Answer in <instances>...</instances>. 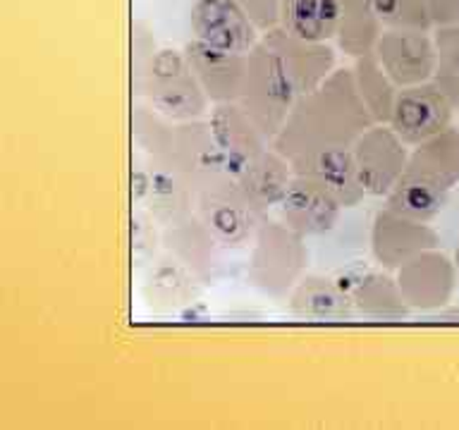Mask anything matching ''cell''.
<instances>
[{
    "label": "cell",
    "instance_id": "7",
    "mask_svg": "<svg viewBox=\"0 0 459 430\" xmlns=\"http://www.w3.org/2000/svg\"><path fill=\"white\" fill-rule=\"evenodd\" d=\"M368 246L376 265L394 272L423 251L440 246V236L430 228V222L416 220L411 215L383 206L371 218Z\"/></svg>",
    "mask_w": 459,
    "mask_h": 430
},
{
    "label": "cell",
    "instance_id": "4",
    "mask_svg": "<svg viewBox=\"0 0 459 430\" xmlns=\"http://www.w3.org/2000/svg\"><path fill=\"white\" fill-rule=\"evenodd\" d=\"M136 96L178 125L206 120L213 108L182 48L158 50Z\"/></svg>",
    "mask_w": 459,
    "mask_h": 430
},
{
    "label": "cell",
    "instance_id": "13",
    "mask_svg": "<svg viewBox=\"0 0 459 430\" xmlns=\"http://www.w3.org/2000/svg\"><path fill=\"white\" fill-rule=\"evenodd\" d=\"M373 53L400 89L430 82L436 74L433 31L385 29Z\"/></svg>",
    "mask_w": 459,
    "mask_h": 430
},
{
    "label": "cell",
    "instance_id": "5",
    "mask_svg": "<svg viewBox=\"0 0 459 430\" xmlns=\"http://www.w3.org/2000/svg\"><path fill=\"white\" fill-rule=\"evenodd\" d=\"M297 100H299V93L294 89L292 79L287 77L275 50L261 39L256 48L249 50L247 77H244L242 93L237 103L273 142L292 113Z\"/></svg>",
    "mask_w": 459,
    "mask_h": 430
},
{
    "label": "cell",
    "instance_id": "9",
    "mask_svg": "<svg viewBox=\"0 0 459 430\" xmlns=\"http://www.w3.org/2000/svg\"><path fill=\"white\" fill-rule=\"evenodd\" d=\"M409 146L390 125H371L351 146L359 182L366 196L385 199L407 168Z\"/></svg>",
    "mask_w": 459,
    "mask_h": 430
},
{
    "label": "cell",
    "instance_id": "33",
    "mask_svg": "<svg viewBox=\"0 0 459 430\" xmlns=\"http://www.w3.org/2000/svg\"><path fill=\"white\" fill-rule=\"evenodd\" d=\"M455 263H457V271H459V246H457V251H455Z\"/></svg>",
    "mask_w": 459,
    "mask_h": 430
},
{
    "label": "cell",
    "instance_id": "15",
    "mask_svg": "<svg viewBox=\"0 0 459 430\" xmlns=\"http://www.w3.org/2000/svg\"><path fill=\"white\" fill-rule=\"evenodd\" d=\"M264 41L275 50L299 99L318 89L337 70L335 50L330 43L304 41V39L287 34L285 29L280 27L265 31Z\"/></svg>",
    "mask_w": 459,
    "mask_h": 430
},
{
    "label": "cell",
    "instance_id": "1",
    "mask_svg": "<svg viewBox=\"0 0 459 430\" xmlns=\"http://www.w3.org/2000/svg\"><path fill=\"white\" fill-rule=\"evenodd\" d=\"M371 125L376 122L359 96L351 67H337L318 89L294 103L271 143L297 168L318 153L351 149Z\"/></svg>",
    "mask_w": 459,
    "mask_h": 430
},
{
    "label": "cell",
    "instance_id": "28",
    "mask_svg": "<svg viewBox=\"0 0 459 430\" xmlns=\"http://www.w3.org/2000/svg\"><path fill=\"white\" fill-rule=\"evenodd\" d=\"M433 41H436V74H433V82L459 108V22L433 29Z\"/></svg>",
    "mask_w": 459,
    "mask_h": 430
},
{
    "label": "cell",
    "instance_id": "22",
    "mask_svg": "<svg viewBox=\"0 0 459 430\" xmlns=\"http://www.w3.org/2000/svg\"><path fill=\"white\" fill-rule=\"evenodd\" d=\"M201 287L204 285L199 280L168 254V258H160V261H156V265H151L149 278L143 285V297H146V304L151 308L175 311V308H182L186 304H194Z\"/></svg>",
    "mask_w": 459,
    "mask_h": 430
},
{
    "label": "cell",
    "instance_id": "14",
    "mask_svg": "<svg viewBox=\"0 0 459 430\" xmlns=\"http://www.w3.org/2000/svg\"><path fill=\"white\" fill-rule=\"evenodd\" d=\"M206 122L230 175H237L271 146V139L256 127V122L244 113L239 103H218L211 108Z\"/></svg>",
    "mask_w": 459,
    "mask_h": 430
},
{
    "label": "cell",
    "instance_id": "30",
    "mask_svg": "<svg viewBox=\"0 0 459 430\" xmlns=\"http://www.w3.org/2000/svg\"><path fill=\"white\" fill-rule=\"evenodd\" d=\"M158 50L160 48H158L153 31L143 22H134L132 24V86H134V93L139 91Z\"/></svg>",
    "mask_w": 459,
    "mask_h": 430
},
{
    "label": "cell",
    "instance_id": "12",
    "mask_svg": "<svg viewBox=\"0 0 459 430\" xmlns=\"http://www.w3.org/2000/svg\"><path fill=\"white\" fill-rule=\"evenodd\" d=\"M275 211L280 220L308 239L333 232L347 208L323 182L311 175L294 172L292 182Z\"/></svg>",
    "mask_w": 459,
    "mask_h": 430
},
{
    "label": "cell",
    "instance_id": "20",
    "mask_svg": "<svg viewBox=\"0 0 459 430\" xmlns=\"http://www.w3.org/2000/svg\"><path fill=\"white\" fill-rule=\"evenodd\" d=\"M232 177L239 182L242 192L247 194V199L261 213L268 215L271 211L278 208V203L285 196L287 186H290V182L294 177V168L271 143L256 160H251L247 168H242Z\"/></svg>",
    "mask_w": 459,
    "mask_h": 430
},
{
    "label": "cell",
    "instance_id": "17",
    "mask_svg": "<svg viewBox=\"0 0 459 430\" xmlns=\"http://www.w3.org/2000/svg\"><path fill=\"white\" fill-rule=\"evenodd\" d=\"M163 244L168 254L185 265L201 285H215L221 280V242L194 213L163 228Z\"/></svg>",
    "mask_w": 459,
    "mask_h": 430
},
{
    "label": "cell",
    "instance_id": "6",
    "mask_svg": "<svg viewBox=\"0 0 459 430\" xmlns=\"http://www.w3.org/2000/svg\"><path fill=\"white\" fill-rule=\"evenodd\" d=\"M194 215L211 229L222 249H242L251 244L265 218L228 170L208 177L194 189Z\"/></svg>",
    "mask_w": 459,
    "mask_h": 430
},
{
    "label": "cell",
    "instance_id": "8",
    "mask_svg": "<svg viewBox=\"0 0 459 430\" xmlns=\"http://www.w3.org/2000/svg\"><path fill=\"white\" fill-rule=\"evenodd\" d=\"M455 110H457L455 100L430 79L423 84L400 89L387 125L397 132L409 149H414L452 127Z\"/></svg>",
    "mask_w": 459,
    "mask_h": 430
},
{
    "label": "cell",
    "instance_id": "25",
    "mask_svg": "<svg viewBox=\"0 0 459 430\" xmlns=\"http://www.w3.org/2000/svg\"><path fill=\"white\" fill-rule=\"evenodd\" d=\"M294 172L301 175H311L318 182L328 186L330 192L335 194L344 208L359 206L366 199V192L361 182H359L357 165L351 149L342 150H328V153H318V156L308 158L307 163L294 168Z\"/></svg>",
    "mask_w": 459,
    "mask_h": 430
},
{
    "label": "cell",
    "instance_id": "10",
    "mask_svg": "<svg viewBox=\"0 0 459 430\" xmlns=\"http://www.w3.org/2000/svg\"><path fill=\"white\" fill-rule=\"evenodd\" d=\"M189 29L196 41L232 53H249L264 39L239 0H194Z\"/></svg>",
    "mask_w": 459,
    "mask_h": 430
},
{
    "label": "cell",
    "instance_id": "32",
    "mask_svg": "<svg viewBox=\"0 0 459 430\" xmlns=\"http://www.w3.org/2000/svg\"><path fill=\"white\" fill-rule=\"evenodd\" d=\"M429 7L436 27L457 24L459 22V0H429Z\"/></svg>",
    "mask_w": 459,
    "mask_h": 430
},
{
    "label": "cell",
    "instance_id": "19",
    "mask_svg": "<svg viewBox=\"0 0 459 430\" xmlns=\"http://www.w3.org/2000/svg\"><path fill=\"white\" fill-rule=\"evenodd\" d=\"M287 311L299 321L311 322H342L357 315L344 282L308 272L287 297Z\"/></svg>",
    "mask_w": 459,
    "mask_h": 430
},
{
    "label": "cell",
    "instance_id": "34",
    "mask_svg": "<svg viewBox=\"0 0 459 430\" xmlns=\"http://www.w3.org/2000/svg\"><path fill=\"white\" fill-rule=\"evenodd\" d=\"M457 110H459V108H457Z\"/></svg>",
    "mask_w": 459,
    "mask_h": 430
},
{
    "label": "cell",
    "instance_id": "16",
    "mask_svg": "<svg viewBox=\"0 0 459 430\" xmlns=\"http://www.w3.org/2000/svg\"><path fill=\"white\" fill-rule=\"evenodd\" d=\"M182 50H185L194 74H196L199 84L204 86V91L213 106L239 100L244 77H247L249 53L213 48V46L196 41V39H189Z\"/></svg>",
    "mask_w": 459,
    "mask_h": 430
},
{
    "label": "cell",
    "instance_id": "23",
    "mask_svg": "<svg viewBox=\"0 0 459 430\" xmlns=\"http://www.w3.org/2000/svg\"><path fill=\"white\" fill-rule=\"evenodd\" d=\"M385 27L378 17L373 0H340V22H337V48L344 56L357 60L376 50Z\"/></svg>",
    "mask_w": 459,
    "mask_h": 430
},
{
    "label": "cell",
    "instance_id": "31",
    "mask_svg": "<svg viewBox=\"0 0 459 430\" xmlns=\"http://www.w3.org/2000/svg\"><path fill=\"white\" fill-rule=\"evenodd\" d=\"M242 7L247 10L254 24L261 29V34L280 27V10H282V0H239Z\"/></svg>",
    "mask_w": 459,
    "mask_h": 430
},
{
    "label": "cell",
    "instance_id": "2",
    "mask_svg": "<svg viewBox=\"0 0 459 430\" xmlns=\"http://www.w3.org/2000/svg\"><path fill=\"white\" fill-rule=\"evenodd\" d=\"M459 186V127H447L409 150L400 182L385 196V206L416 220L433 222Z\"/></svg>",
    "mask_w": 459,
    "mask_h": 430
},
{
    "label": "cell",
    "instance_id": "27",
    "mask_svg": "<svg viewBox=\"0 0 459 430\" xmlns=\"http://www.w3.org/2000/svg\"><path fill=\"white\" fill-rule=\"evenodd\" d=\"M351 74H354L357 91L361 100H364L366 110L373 117V122L376 125H387L390 115H393L397 93H400V86L394 84L393 77L383 70V64L378 63L376 53L357 57L354 67H351Z\"/></svg>",
    "mask_w": 459,
    "mask_h": 430
},
{
    "label": "cell",
    "instance_id": "21",
    "mask_svg": "<svg viewBox=\"0 0 459 430\" xmlns=\"http://www.w3.org/2000/svg\"><path fill=\"white\" fill-rule=\"evenodd\" d=\"M351 297L357 315L371 318V321H400L411 314V308L404 301L397 278L390 271H368L359 272L344 282Z\"/></svg>",
    "mask_w": 459,
    "mask_h": 430
},
{
    "label": "cell",
    "instance_id": "29",
    "mask_svg": "<svg viewBox=\"0 0 459 430\" xmlns=\"http://www.w3.org/2000/svg\"><path fill=\"white\" fill-rule=\"evenodd\" d=\"M385 29H409V31H433L429 0H373Z\"/></svg>",
    "mask_w": 459,
    "mask_h": 430
},
{
    "label": "cell",
    "instance_id": "26",
    "mask_svg": "<svg viewBox=\"0 0 459 430\" xmlns=\"http://www.w3.org/2000/svg\"><path fill=\"white\" fill-rule=\"evenodd\" d=\"M175 125L178 122L163 117L149 103H136L134 110H132V136H134L139 150L149 158L151 168L170 172Z\"/></svg>",
    "mask_w": 459,
    "mask_h": 430
},
{
    "label": "cell",
    "instance_id": "24",
    "mask_svg": "<svg viewBox=\"0 0 459 430\" xmlns=\"http://www.w3.org/2000/svg\"><path fill=\"white\" fill-rule=\"evenodd\" d=\"M340 0H282L280 29L314 43H330L337 34Z\"/></svg>",
    "mask_w": 459,
    "mask_h": 430
},
{
    "label": "cell",
    "instance_id": "3",
    "mask_svg": "<svg viewBox=\"0 0 459 430\" xmlns=\"http://www.w3.org/2000/svg\"><path fill=\"white\" fill-rule=\"evenodd\" d=\"M307 236L290 225L265 215L249 244L247 282L271 299H287L294 285L307 275Z\"/></svg>",
    "mask_w": 459,
    "mask_h": 430
},
{
    "label": "cell",
    "instance_id": "11",
    "mask_svg": "<svg viewBox=\"0 0 459 430\" xmlns=\"http://www.w3.org/2000/svg\"><path fill=\"white\" fill-rule=\"evenodd\" d=\"M404 301L411 311L430 314L447 306L455 297L459 282V271L455 258L437 249H429L394 271Z\"/></svg>",
    "mask_w": 459,
    "mask_h": 430
},
{
    "label": "cell",
    "instance_id": "18",
    "mask_svg": "<svg viewBox=\"0 0 459 430\" xmlns=\"http://www.w3.org/2000/svg\"><path fill=\"white\" fill-rule=\"evenodd\" d=\"M225 170L221 150L215 146L211 127L206 120L179 122L175 125V143H172V168L189 189H194Z\"/></svg>",
    "mask_w": 459,
    "mask_h": 430
}]
</instances>
